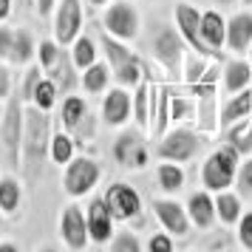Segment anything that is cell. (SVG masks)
<instances>
[{"mask_svg": "<svg viewBox=\"0 0 252 252\" xmlns=\"http://www.w3.org/2000/svg\"><path fill=\"white\" fill-rule=\"evenodd\" d=\"M0 229H3V213H0Z\"/></svg>", "mask_w": 252, "mask_h": 252, "instance_id": "obj_51", "label": "cell"}, {"mask_svg": "<svg viewBox=\"0 0 252 252\" xmlns=\"http://www.w3.org/2000/svg\"><path fill=\"white\" fill-rule=\"evenodd\" d=\"M187 216H190V221H193V227L198 229H210L213 224H216V195L210 193V190H198V193H193L190 198H187Z\"/></svg>", "mask_w": 252, "mask_h": 252, "instance_id": "obj_18", "label": "cell"}, {"mask_svg": "<svg viewBox=\"0 0 252 252\" xmlns=\"http://www.w3.org/2000/svg\"><path fill=\"white\" fill-rule=\"evenodd\" d=\"M216 195V213H218V221L224 227H232L238 224V218L244 216V207H241V193H232V190H221V193H213Z\"/></svg>", "mask_w": 252, "mask_h": 252, "instance_id": "obj_23", "label": "cell"}, {"mask_svg": "<svg viewBox=\"0 0 252 252\" xmlns=\"http://www.w3.org/2000/svg\"><path fill=\"white\" fill-rule=\"evenodd\" d=\"M20 204H23V187H20V182L14 176H3L0 179V213L12 216V213L20 210Z\"/></svg>", "mask_w": 252, "mask_h": 252, "instance_id": "obj_30", "label": "cell"}, {"mask_svg": "<svg viewBox=\"0 0 252 252\" xmlns=\"http://www.w3.org/2000/svg\"><path fill=\"white\" fill-rule=\"evenodd\" d=\"M85 3H88V6H108L111 0H85Z\"/></svg>", "mask_w": 252, "mask_h": 252, "instance_id": "obj_48", "label": "cell"}, {"mask_svg": "<svg viewBox=\"0 0 252 252\" xmlns=\"http://www.w3.org/2000/svg\"><path fill=\"white\" fill-rule=\"evenodd\" d=\"M221 80V74H218L216 65H207L204 77L190 85V91L198 96V130H204V133H213L218 127V114H216V85Z\"/></svg>", "mask_w": 252, "mask_h": 252, "instance_id": "obj_7", "label": "cell"}, {"mask_svg": "<svg viewBox=\"0 0 252 252\" xmlns=\"http://www.w3.org/2000/svg\"><path fill=\"white\" fill-rule=\"evenodd\" d=\"M201 37H204V43L213 48L216 54L221 51V46L227 43V20H224L216 9L201 14Z\"/></svg>", "mask_w": 252, "mask_h": 252, "instance_id": "obj_22", "label": "cell"}, {"mask_svg": "<svg viewBox=\"0 0 252 252\" xmlns=\"http://www.w3.org/2000/svg\"><path fill=\"white\" fill-rule=\"evenodd\" d=\"M218 6H232V3H235V0H216Z\"/></svg>", "mask_w": 252, "mask_h": 252, "instance_id": "obj_49", "label": "cell"}, {"mask_svg": "<svg viewBox=\"0 0 252 252\" xmlns=\"http://www.w3.org/2000/svg\"><path fill=\"white\" fill-rule=\"evenodd\" d=\"M235 187H238L241 195H250L252 198V156H247L241 161L238 176H235Z\"/></svg>", "mask_w": 252, "mask_h": 252, "instance_id": "obj_38", "label": "cell"}, {"mask_svg": "<svg viewBox=\"0 0 252 252\" xmlns=\"http://www.w3.org/2000/svg\"><path fill=\"white\" fill-rule=\"evenodd\" d=\"M244 3H247V6H252V0H244Z\"/></svg>", "mask_w": 252, "mask_h": 252, "instance_id": "obj_53", "label": "cell"}, {"mask_svg": "<svg viewBox=\"0 0 252 252\" xmlns=\"http://www.w3.org/2000/svg\"><path fill=\"white\" fill-rule=\"evenodd\" d=\"M96 43H94L88 34H80L74 43H71V60H74V65L80 71H85L88 65H94L96 63Z\"/></svg>", "mask_w": 252, "mask_h": 252, "instance_id": "obj_33", "label": "cell"}, {"mask_svg": "<svg viewBox=\"0 0 252 252\" xmlns=\"http://www.w3.org/2000/svg\"><path fill=\"white\" fill-rule=\"evenodd\" d=\"M102 29L111 37L122 40V43H130L139 37V29H142V17H139L136 6L127 3V0H111L102 12Z\"/></svg>", "mask_w": 252, "mask_h": 252, "instance_id": "obj_5", "label": "cell"}, {"mask_svg": "<svg viewBox=\"0 0 252 252\" xmlns=\"http://www.w3.org/2000/svg\"><path fill=\"white\" fill-rule=\"evenodd\" d=\"M99 46H102L105 57H108V65L114 71V80L122 85V88H136L139 82L145 80V65H142V60L130 51V48L122 43V40H116L111 37L108 32H99Z\"/></svg>", "mask_w": 252, "mask_h": 252, "instance_id": "obj_2", "label": "cell"}, {"mask_svg": "<svg viewBox=\"0 0 252 252\" xmlns=\"http://www.w3.org/2000/svg\"><path fill=\"white\" fill-rule=\"evenodd\" d=\"M51 116L48 111L37 108V105L26 102V127H23V170L26 182H37L43 176L46 159H51Z\"/></svg>", "mask_w": 252, "mask_h": 252, "instance_id": "obj_1", "label": "cell"}, {"mask_svg": "<svg viewBox=\"0 0 252 252\" xmlns=\"http://www.w3.org/2000/svg\"><path fill=\"white\" fill-rule=\"evenodd\" d=\"M63 48L65 46H60L57 40H40V43H37V63L43 65V71H48L57 63L60 54H63Z\"/></svg>", "mask_w": 252, "mask_h": 252, "instance_id": "obj_36", "label": "cell"}, {"mask_svg": "<svg viewBox=\"0 0 252 252\" xmlns=\"http://www.w3.org/2000/svg\"><path fill=\"white\" fill-rule=\"evenodd\" d=\"M195 150H198V133L190 130V127L179 125V127H173V130H167L164 136H159L156 153L164 161H179V164H184V161H190L195 156Z\"/></svg>", "mask_w": 252, "mask_h": 252, "instance_id": "obj_10", "label": "cell"}, {"mask_svg": "<svg viewBox=\"0 0 252 252\" xmlns=\"http://www.w3.org/2000/svg\"><path fill=\"white\" fill-rule=\"evenodd\" d=\"M156 179H159V187L164 193H176V190H182L184 187V167L179 161H164L159 164V170H156Z\"/></svg>", "mask_w": 252, "mask_h": 252, "instance_id": "obj_34", "label": "cell"}, {"mask_svg": "<svg viewBox=\"0 0 252 252\" xmlns=\"http://www.w3.org/2000/svg\"><path fill=\"white\" fill-rule=\"evenodd\" d=\"M170 125V88L153 85V108H150V136H164Z\"/></svg>", "mask_w": 252, "mask_h": 252, "instance_id": "obj_19", "label": "cell"}, {"mask_svg": "<svg viewBox=\"0 0 252 252\" xmlns=\"http://www.w3.org/2000/svg\"><path fill=\"white\" fill-rule=\"evenodd\" d=\"M148 252H173V235L164 232H153L148 238Z\"/></svg>", "mask_w": 252, "mask_h": 252, "instance_id": "obj_41", "label": "cell"}, {"mask_svg": "<svg viewBox=\"0 0 252 252\" xmlns=\"http://www.w3.org/2000/svg\"><path fill=\"white\" fill-rule=\"evenodd\" d=\"M150 108H153V85L148 80H142L136 85V94H133V119L145 133L150 127Z\"/></svg>", "mask_w": 252, "mask_h": 252, "instance_id": "obj_29", "label": "cell"}, {"mask_svg": "<svg viewBox=\"0 0 252 252\" xmlns=\"http://www.w3.org/2000/svg\"><path fill=\"white\" fill-rule=\"evenodd\" d=\"M153 216L159 218V224L170 235H176V238L190 235L193 221L187 216V207H182L179 201H173V198H153Z\"/></svg>", "mask_w": 252, "mask_h": 252, "instance_id": "obj_15", "label": "cell"}, {"mask_svg": "<svg viewBox=\"0 0 252 252\" xmlns=\"http://www.w3.org/2000/svg\"><path fill=\"white\" fill-rule=\"evenodd\" d=\"M85 218H88V235H91V244H108L114 238V213L108 210L105 198H94L88 210H85Z\"/></svg>", "mask_w": 252, "mask_h": 252, "instance_id": "obj_17", "label": "cell"}, {"mask_svg": "<svg viewBox=\"0 0 252 252\" xmlns=\"http://www.w3.org/2000/svg\"><path fill=\"white\" fill-rule=\"evenodd\" d=\"M111 252H142V241H139L136 232L122 229L111 238Z\"/></svg>", "mask_w": 252, "mask_h": 252, "instance_id": "obj_37", "label": "cell"}, {"mask_svg": "<svg viewBox=\"0 0 252 252\" xmlns=\"http://www.w3.org/2000/svg\"><path fill=\"white\" fill-rule=\"evenodd\" d=\"M82 3L85 0H57V9H54V40L60 46H71L82 34Z\"/></svg>", "mask_w": 252, "mask_h": 252, "instance_id": "obj_11", "label": "cell"}, {"mask_svg": "<svg viewBox=\"0 0 252 252\" xmlns=\"http://www.w3.org/2000/svg\"><path fill=\"white\" fill-rule=\"evenodd\" d=\"M85 116H88V102L82 99V96H65L63 99V108H60V122H63V127L68 130V133H74L77 127L85 122Z\"/></svg>", "mask_w": 252, "mask_h": 252, "instance_id": "obj_28", "label": "cell"}, {"mask_svg": "<svg viewBox=\"0 0 252 252\" xmlns=\"http://www.w3.org/2000/svg\"><path fill=\"white\" fill-rule=\"evenodd\" d=\"M227 142L238 150L241 156H250L252 153V119L250 116H244V119H238V122L229 125Z\"/></svg>", "mask_w": 252, "mask_h": 252, "instance_id": "obj_31", "label": "cell"}, {"mask_svg": "<svg viewBox=\"0 0 252 252\" xmlns=\"http://www.w3.org/2000/svg\"><path fill=\"white\" fill-rule=\"evenodd\" d=\"M184 37L176 26H159V32L153 34V57L159 60V65L170 71V74H179L184 63Z\"/></svg>", "mask_w": 252, "mask_h": 252, "instance_id": "obj_9", "label": "cell"}, {"mask_svg": "<svg viewBox=\"0 0 252 252\" xmlns=\"http://www.w3.org/2000/svg\"><path fill=\"white\" fill-rule=\"evenodd\" d=\"M102 198L116 221H133V218L142 216V195L125 182H114L105 190Z\"/></svg>", "mask_w": 252, "mask_h": 252, "instance_id": "obj_12", "label": "cell"}, {"mask_svg": "<svg viewBox=\"0 0 252 252\" xmlns=\"http://www.w3.org/2000/svg\"><path fill=\"white\" fill-rule=\"evenodd\" d=\"M111 77H114L111 65L96 60L94 65H88V68L80 74V85L88 94H105V91H108V82H111Z\"/></svg>", "mask_w": 252, "mask_h": 252, "instance_id": "obj_27", "label": "cell"}, {"mask_svg": "<svg viewBox=\"0 0 252 252\" xmlns=\"http://www.w3.org/2000/svg\"><path fill=\"white\" fill-rule=\"evenodd\" d=\"M99 179H102L99 161L91 159V156H74L63 170V190L71 198H82L99 184Z\"/></svg>", "mask_w": 252, "mask_h": 252, "instance_id": "obj_6", "label": "cell"}, {"mask_svg": "<svg viewBox=\"0 0 252 252\" xmlns=\"http://www.w3.org/2000/svg\"><path fill=\"white\" fill-rule=\"evenodd\" d=\"M0 252H20V247L14 241H0Z\"/></svg>", "mask_w": 252, "mask_h": 252, "instance_id": "obj_47", "label": "cell"}, {"mask_svg": "<svg viewBox=\"0 0 252 252\" xmlns=\"http://www.w3.org/2000/svg\"><path fill=\"white\" fill-rule=\"evenodd\" d=\"M37 60V43L29 29H14V46H12V65H32Z\"/></svg>", "mask_w": 252, "mask_h": 252, "instance_id": "obj_26", "label": "cell"}, {"mask_svg": "<svg viewBox=\"0 0 252 252\" xmlns=\"http://www.w3.org/2000/svg\"><path fill=\"white\" fill-rule=\"evenodd\" d=\"M250 54H252V46H250Z\"/></svg>", "mask_w": 252, "mask_h": 252, "instance_id": "obj_54", "label": "cell"}, {"mask_svg": "<svg viewBox=\"0 0 252 252\" xmlns=\"http://www.w3.org/2000/svg\"><path fill=\"white\" fill-rule=\"evenodd\" d=\"M12 6H14V0H0V23H6L12 17Z\"/></svg>", "mask_w": 252, "mask_h": 252, "instance_id": "obj_46", "label": "cell"}, {"mask_svg": "<svg viewBox=\"0 0 252 252\" xmlns=\"http://www.w3.org/2000/svg\"><path fill=\"white\" fill-rule=\"evenodd\" d=\"M250 114H252V85L229 96V102L221 111V125L229 127L232 122H238V119H244V116H250Z\"/></svg>", "mask_w": 252, "mask_h": 252, "instance_id": "obj_25", "label": "cell"}, {"mask_svg": "<svg viewBox=\"0 0 252 252\" xmlns=\"http://www.w3.org/2000/svg\"><path fill=\"white\" fill-rule=\"evenodd\" d=\"M29 102L51 114L60 102V91H57V85H54V80H51V77H43V80L37 82V88L32 91V99H29Z\"/></svg>", "mask_w": 252, "mask_h": 252, "instance_id": "obj_35", "label": "cell"}, {"mask_svg": "<svg viewBox=\"0 0 252 252\" xmlns=\"http://www.w3.org/2000/svg\"><path fill=\"white\" fill-rule=\"evenodd\" d=\"M227 46L235 54H244L252 46V12H238L227 23Z\"/></svg>", "mask_w": 252, "mask_h": 252, "instance_id": "obj_21", "label": "cell"}, {"mask_svg": "<svg viewBox=\"0 0 252 252\" xmlns=\"http://www.w3.org/2000/svg\"><path fill=\"white\" fill-rule=\"evenodd\" d=\"M77 65H74V60H71V51H65L63 48V54H60V60L51 65V68L46 71V77H51L54 80V85H57V91H60V96L65 94L68 96L77 85H80V77H77Z\"/></svg>", "mask_w": 252, "mask_h": 252, "instance_id": "obj_20", "label": "cell"}, {"mask_svg": "<svg viewBox=\"0 0 252 252\" xmlns=\"http://www.w3.org/2000/svg\"><path fill=\"white\" fill-rule=\"evenodd\" d=\"M114 159L125 170H142L148 164V148L142 142V133H136V130L119 133V139L114 142Z\"/></svg>", "mask_w": 252, "mask_h": 252, "instance_id": "obj_14", "label": "cell"}, {"mask_svg": "<svg viewBox=\"0 0 252 252\" xmlns=\"http://www.w3.org/2000/svg\"><path fill=\"white\" fill-rule=\"evenodd\" d=\"M51 161L54 164H68L74 156H77V139L71 136L68 130H57L51 136Z\"/></svg>", "mask_w": 252, "mask_h": 252, "instance_id": "obj_32", "label": "cell"}, {"mask_svg": "<svg viewBox=\"0 0 252 252\" xmlns=\"http://www.w3.org/2000/svg\"><path fill=\"white\" fill-rule=\"evenodd\" d=\"M34 9L40 17H48V14L57 9V0H34Z\"/></svg>", "mask_w": 252, "mask_h": 252, "instance_id": "obj_45", "label": "cell"}, {"mask_svg": "<svg viewBox=\"0 0 252 252\" xmlns=\"http://www.w3.org/2000/svg\"><path fill=\"white\" fill-rule=\"evenodd\" d=\"M12 96V74L6 68V63L0 60V99H9Z\"/></svg>", "mask_w": 252, "mask_h": 252, "instance_id": "obj_44", "label": "cell"}, {"mask_svg": "<svg viewBox=\"0 0 252 252\" xmlns=\"http://www.w3.org/2000/svg\"><path fill=\"white\" fill-rule=\"evenodd\" d=\"M190 114H193L190 99H184V96H173L170 94V122H179V125H182Z\"/></svg>", "mask_w": 252, "mask_h": 252, "instance_id": "obj_39", "label": "cell"}, {"mask_svg": "<svg viewBox=\"0 0 252 252\" xmlns=\"http://www.w3.org/2000/svg\"><path fill=\"white\" fill-rule=\"evenodd\" d=\"M221 80H224L227 94L244 91V88H250L252 85V65L250 63H244V60H232V63H227V68H224V74H221Z\"/></svg>", "mask_w": 252, "mask_h": 252, "instance_id": "obj_24", "label": "cell"}, {"mask_svg": "<svg viewBox=\"0 0 252 252\" xmlns=\"http://www.w3.org/2000/svg\"><path fill=\"white\" fill-rule=\"evenodd\" d=\"M235 227H238V229H235V232H238V244L244 247V250L252 252V210L238 218V224H235Z\"/></svg>", "mask_w": 252, "mask_h": 252, "instance_id": "obj_40", "label": "cell"}, {"mask_svg": "<svg viewBox=\"0 0 252 252\" xmlns=\"http://www.w3.org/2000/svg\"><path fill=\"white\" fill-rule=\"evenodd\" d=\"M12 46H14V29L0 23V60L3 63L12 60Z\"/></svg>", "mask_w": 252, "mask_h": 252, "instance_id": "obj_42", "label": "cell"}, {"mask_svg": "<svg viewBox=\"0 0 252 252\" xmlns=\"http://www.w3.org/2000/svg\"><path fill=\"white\" fill-rule=\"evenodd\" d=\"M23 127H26V102L20 94H12L6 99L3 122H0V142L6 153V164L17 170L23 161Z\"/></svg>", "mask_w": 252, "mask_h": 252, "instance_id": "obj_3", "label": "cell"}, {"mask_svg": "<svg viewBox=\"0 0 252 252\" xmlns=\"http://www.w3.org/2000/svg\"><path fill=\"white\" fill-rule=\"evenodd\" d=\"M17 3H20V6H26V3H29V0H17Z\"/></svg>", "mask_w": 252, "mask_h": 252, "instance_id": "obj_52", "label": "cell"}, {"mask_svg": "<svg viewBox=\"0 0 252 252\" xmlns=\"http://www.w3.org/2000/svg\"><path fill=\"white\" fill-rule=\"evenodd\" d=\"M133 116V96L127 94V88L116 85V88H108L102 96V122L111 127H122L130 122Z\"/></svg>", "mask_w": 252, "mask_h": 252, "instance_id": "obj_16", "label": "cell"}, {"mask_svg": "<svg viewBox=\"0 0 252 252\" xmlns=\"http://www.w3.org/2000/svg\"><path fill=\"white\" fill-rule=\"evenodd\" d=\"M173 20H176V29L182 32L184 43L193 48L198 57H218L213 48L204 43V37H201V12L195 9L193 3H176V9H173Z\"/></svg>", "mask_w": 252, "mask_h": 252, "instance_id": "obj_8", "label": "cell"}, {"mask_svg": "<svg viewBox=\"0 0 252 252\" xmlns=\"http://www.w3.org/2000/svg\"><path fill=\"white\" fill-rule=\"evenodd\" d=\"M204 71H207L204 63H198V60H190V63H187V74H184V82H187V85H195V82L204 77Z\"/></svg>", "mask_w": 252, "mask_h": 252, "instance_id": "obj_43", "label": "cell"}, {"mask_svg": "<svg viewBox=\"0 0 252 252\" xmlns=\"http://www.w3.org/2000/svg\"><path fill=\"white\" fill-rule=\"evenodd\" d=\"M238 167H241V153L229 142L224 148L213 150L204 159V164H201V184H204V190H210V193L229 190L235 184Z\"/></svg>", "mask_w": 252, "mask_h": 252, "instance_id": "obj_4", "label": "cell"}, {"mask_svg": "<svg viewBox=\"0 0 252 252\" xmlns=\"http://www.w3.org/2000/svg\"><path fill=\"white\" fill-rule=\"evenodd\" d=\"M37 252H57L54 247H43V250H37Z\"/></svg>", "mask_w": 252, "mask_h": 252, "instance_id": "obj_50", "label": "cell"}, {"mask_svg": "<svg viewBox=\"0 0 252 252\" xmlns=\"http://www.w3.org/2000/svg\"><path fill=\"white\" fill-rule=\"evenodd\" d=\"M60 238L74 252L88 247L91 235H88V218L82 213V207H77V204L63 207V213H60Z\"/></svg>", "mask_w": 252, "mask_h": 252, "instance_id": "obj_13", "label": "cell"}]
</instances>
